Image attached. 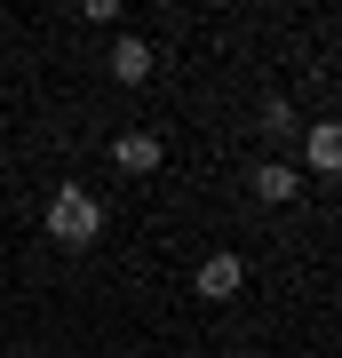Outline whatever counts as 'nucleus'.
I'll return each mask as SVG.
<instances>
[{
    "label": "nucleus",
    "mask_w": 342,
    "mask_h": 358,
    "mask_svg": "<svg viewBox=\"0 0 342 358\" xmlns=\"http://www.w3.org/2000/svg\"><path fill=\"white\" fill-rule=\"evenodd\" d=\"M159 159H167V143H159V136H143V128L112 136V167H120V176H152Z\"/></svg>",
    "instance_id": "nucleus-2"
},
{
    "label": "nucleus",
    "mask_w": 342,
    "mask_h": 358,
    "mask_svg": "<svg viewBox=\"0 0 342 358\" xmlns=\"http://www.w3.org/2000/svg\"><path fill=\"white\" fill-rule=\"evenodd\" d=\"M104 64H112L120 88H143V80L159 72V56H152V40H112V56H104Z\"/></svg>",
    "instance_id": "nucleus-4"
},
{
    "label": "nucleus",
    "mask_w": 342,
    "mask_h": 358,
    "mask_svg": "<svg viewBox=\"0 0 342 358\" xmlns=\"http://www.w3.org/2000/svg\"><path fill=\"white\" fill-rule=\"evenodd\" d=\"M255 128H263V136H294V103H287V96H263Z\"/></svg>",
    "instance_id": "nucleus-7"
},
{
    "label": "nucleus",
    "mask_w": 342,
    "mask_h": 358,
    "mask_svg": "<svg viewBox=\"0 0 342 358\" xmlns=\"http://www.w3.org/2000/svg\"><path fill=\"white\" fill-rule=\"evenodd\" d=\"M8 358H48V350H8Z\"/></svg>",
    "instance_id": "nucleus-8"
},
{
    "label": "nucleus",
    "mask_w": 342,
    "mask_h": 358,
    "mask_svg": "<svg viewBox=\"0 0 342 358\" xmlns=\"http://www.w3.org/2000/svg\"><path fill=\"white\" fill-rule=\"evenodd\" d=\"M239 287H247V255H231V247H223V255L199 263V294H207V303H231Z\"/></svg>",
    "instance_id": "nucleus-3"
},
{
    "label": "nucleus",
    "mask_w": 342,
    "mask_h": 358,
    "mask_svg": "<svg viewBox=\"0 0 342 358\" xmlns=\"http://www.w3.org/2000/svg\"><path fill=\"white\" fill-rule=\"evenodd\" d=\"M247 183H255V199H263V207H294V199H303V176H294L287 159H263Z\"/></svg>",
    "instance_id": "nucleus-5"
},
{
    "label": "nucleus",
    "mask_w": 342,
    "mask_h": 358,
    "mask_svg": "<svg viewBox=\"0 0 342 358\" xmlns=\"http://www.w3.org/2000/svg\"><path fill=\"white\" fill-rule=\"evenodd\" d=\"M303 152H311V176H334V167H342V128H334V120H318V128L303 136Z\"/></svg>",
    "instance_id": "nucleus-6"
},
{
    "label": "nucleus",
    "mask_w": 342,
    "mask_h": 358,
    "mask_svg": "<svg viewBox=\"0 0 342 358\" xmlns=\"http://www.w3.org/2000/svg\"><path fill=\"white\" fill-rule=\"evenodd\" d=\"M104 231V199L88 192V183H56L48 192V239L56 247H88Z\"/></svg>",
    "instance_id": "nucleus-1"
}]
</instances>
